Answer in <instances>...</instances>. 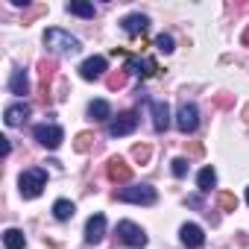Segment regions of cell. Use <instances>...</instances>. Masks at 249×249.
I'll list each match as a JSON object with an SVG mask.
<instances>
[{
  "label": "cell",
  "instance_id": "obj_19",
  "mask_svg": "<svg viewBox=\"0 0 249 249\" xmlns=\"http://www.w3.org/2000/svg\"><path fill=\"white\" fill-rule=\"evenodd\" d=\"M73 214H76V205L71 199H56L53 202V217L56 220H71Z\"/></svg>",
  "mask_w": 249,
  "mask_h": 249
},
{
  "label": "cell",
  "instance_id": "obj_30",
  "mask_svg": "<svg viewBox=\"0 0 249 249\" xmlns=\"http://www.w3.org/2000/svg\"><path fill=\"white\" fill-rule=\"evenodd\" d=\"M44 12H47V6H33V9H30V12L24 15V24H30L33 18H38V15H44Z\"/></svg>",
  "mask_w": 249,
  "mask_h": 249
},
{
  "label": "cell",
  "instance_id": "obj_1",
  "mask_svg": "<svg viewBox=\"0 0 249 249\" xmlns=\"http://www.w3.org/2000/svg\"><path fill=\"white\" fill-rule=\"evenodd\" d=\"M44 44H47L50 53H79V50H82L79 38H73L71 33H65V30H59V27H50V30L44 33Z\"/></svg>",
  "mask_w": 249,
  "mask_h": 249
},
{
  "label": "cell",
  "instance_id": "obj_5",
  "mask_svg": "<svg viewBox=\"0 0 249 249\" xmlns=\"http://www.w3.org/2000/svg\"><path fill=\"white\" fill-rule=\"evenodd\" d=\"M33 135H36V141H38L41 147H47V150H56V147L65 141V132H62V126H56V123H38V126L33 129Z\"/></svg>",
  "mask_w": 249,
  "mask_h": 249
},
{
  "label": "cell",
  "instance_id": "obj_11",
  "mask_svg": "<svg viewBox=\"0 0 249 249\" xmlns=\"http://www.w3.org/2000/svg\"><path fill=\"white\" fill-rule=\"evenodd\" d=\"M103 73H106V59H103V56H91V59H85V62L79 65V76L88 79V82L100 79Z\"/></svg>",
  "mask_w": 249,
  "mask_h": 249
},
{
  "label": "cell",
  "instance_id": "obj_4",
  "mask_svg": "<svg viewBox=\"0 0 249 249\" xmlns=\"http://www.w3.org/2000/svg\"><path fill=\"white\" fill-rule=\"evenodd\" d=\"M117 237H120V243H126V246H132V249L147 246V231H144L141 226H135L132 220H120V223H117Z\"/></svg>",
  "mask_w": 249,
  "mask_h": 249
},
{
  "label": "cell",
  "instance_id": "obj_23",
  "mask_svg": "<svg viewBox=\"0 0 249 249\" xmlns=\"http://www.w3.org/2000/svg\"><path fill=\"white\" fill-rule=\"evenodd\" d=\"M88 114H91L94 120H108V114H111V106H108L106 100H94V103L88 106Z\"/></svg>",
  "mask_w": 249,
  "mask_h": 249
},
{
  "label": "cell",
  "instance_id": "obj_22",
  "mask_svg": "<svg viewBox=\"0 0 249 249\" xmlns=\"http://www.w3.org/2000/svg\"><path fill=\"white\" fill-rule=\"evenodd\" d=\"M126 79H129V71L123 68V71H114V73H108V76H106V85H108V91H120L123 85H126Z\"/></svg>",
  "mask_w": 249,
  "mask_h": 249
},
{
  "label": "cell",
  "instance_id": "obj_15",
  "mask_svg": "<svg viewBox=\"0 0 249 249\" xmlns=\"http://www.w3.org/2000/svg\"><path fill=\"white\" fill-rule=\"evenodd\" d=\"M120 27H123V33H126V36H141V33H147L150 18L147 15H126Z\"/></svg>",
  "mask_w": 249,
  "mask_h": 249
},
{
  "label": "cell",
  "instance_id": "obj_3",
  "mask_svg": "<svg viewBox=\"0 0 249 249\" xmlns=\"http://www.w3.org/2000/svg\"><path fill=\"white\" fill-rule=\"evenodd\" d=\"M18 185H21V196H24V199H36V196L44 191V185H47V173H44L41 167L24 170L21 179H18Z\"/></svg>",
  "mask_w": 249,
  "mask_h": 249
},
{
  "label": "cell",
  "instance_id": "obj_2",
  "mask_svg": "<svg viewBox=\"0 0 249 249\" xmlns=\"http://www.w3.org/2000/svg\"><path fill=\"white\" fill-rule=\"evenodd\" d=\"M114 199H120V202H135V205H153L159 199V194H156L153 185H132V188L114 191Z\"/></svg>",
  "mask_w": 249,
  "mask_h": 249
},
{
  "label": "cell",
  "instance_id": "obj_27",
  "mask_svg": "<svg viewBox=\"0 0 249 249\" xmlns=\"http://www.w3.org/2000/svg\"><path fill=\"white\" fill-rule=\"evenodd\" d=\"M170 170H173L176 179H182V176L188 173V159H173V161H170Z\"/></svg>",
  "mask_w": 249,
  "mask_h": 249
},
{
  "label": "cell",
  "instance_id": "obj_33",
  "mask_svg": "<svg viewBox=\"0 0 249 249\" xmlns=\"http://www.w3.org/2000/svg\"><path fill=\"white\" fill-rule=\"evenodd\" d=\"M243 123H246V126H249V103L243 106Z\"/></svg>",
  "mask_w": 249,
  "mask_h": 249
},
{
  "label": "cell",
  "instance_id": "obj_34",
  "mask_svg": "<svg viewBox=\"0 0 249 249\" xmlns=\"http://www.w3.org/2000/svg\"><path fill=\"white\" fill-rule=\"evenodd\" d=\"M240 41H243V44H246V47H249V27H246V30H243V36H240Z\"/></svg>",
  "mask_w": 249,
  "mask_h": 249
},
{
  "label": "cell",
  "instance_id": "obj_16",
  "mask_svg": "<svg viewBox=\"0 0 249 249\" xmlns=\"http://www.w3.org/2000/svg\"><path fill=\"white\" fill-rule=\"evenodd\" d=\"M9 91L18 94V97L30 94V76H27L24 68H15V71H12V76H9Z\"/></svg>",
  "mask_w": 249,
  "mask_h": 249
},
{
  "label": "cell",
  "instance_id": "obj_17",
  "mask_svg": "<svg viewBox=\"0 0 249 249\" xmlns=\"http://www.w3.org/2000/svg\"><path fill=\"white\" fill-rule=\"evenodd\" d=\"M27 114H30V103H15L3 111V120H6V126H18L21 120H27Z\"/></svg>",
  "mask_w": 249,
  "mask_h": 249
},
{
  "label": "cell",
  "instance_id": "obj_18",
  "mask_svg": "<svg viewBox=\"0 0 249 249\" xmlns=\"http://www.w3.org/2000/svg\"><path fill=\"white\" fill-rule=\"evenodd\" d=\"M3 246H6V249H24V246H27L24 231H21V229H6V231H3Z\"/></svg>",
  "mask_w": 249,
  "mask_h": 249
},
{
  "label": "cell",
  "instance_id": "obj_9",
  "mask_svg": "<svg viewBox=\"0 0 249 249\" xmlns=\"http://www.w3.org/2000/svg\"><path fill=\"white\" fill-rule=\"evenodd\" d=\"M150 111H153V129L164 132L170 126V106L164 100H150Z\"/></svg>",
  "mask_w": 249,
  "mask_h": 249
},
{
  "label": "cell",
  "instance_id": "obj_13",
  "mask_svg": "<svg viewBox=\"0 0 249 249\" xmlns=\"http://www.w3.org/2000/svg\"><path fill=\"white\" fill-rule=\"evenodd\" d=\"M103 234H106V217L103 214H94L88 223H85V243H100L103 240Z\"/></svg>",
  "mask_w": 249,
  "mask_h": 249
},
{
  "label": "cell",
  "instance_id": "obj_7",
  "mask_svg": "<svg viewBox=\"0 0 249 249\" xmlns=\"http://www.w3.org/2000/svg\"><path fill=\"white\" fill-rule=\"evenodd\" d=\"M176 126L188 135V132H194L196 126H199V108L194 106V103H182L179 106V114H176Z\"/></svg>",
  "mask_w": 249,
  "mask_h": 249
},
{
  "label": "cell",
  "instance_id": "obj_31",
  "mask_svg": "<svg viewBox=\"0 0 249 249\" xmlns=\"http://www.w3.org/2000/svg\"><path fill=\"white\" fill-rule=\"evenodd\" d=\"M0 153L9 156V138H0Z\"/></svg>",
  "mask_w": 249,
  "mask_h": 249
},
{
  "label": "cell",
  "instance_id": "obj_35",
  "mask_svg": "<svg viewBox=\"0 0 249 249\" xmlns=\"http://www.w3.org/2000/svg\"><path fill=\"white\" fill-rule=\"evenodd\" d=\"M246 202H249V188H246Z\"/></svg>",
  "mask_w": 249,
  "mask_h": 249
},
{
  "label": "cell",
  "instance_id": "obj_32",
  "mask_svg": "<svg viewBox=\"0 0 249 249\" xmlns=\"http://www.w3.org/2000/svg\"><path fill=\"white\" fill-rule=\"evenodd\" d=\"M191 156H202V144H191Z\"/></svg>",
  "mask_w": 249,
  "mask_h": 249
},
{
  "label": "cell",
  "instance_id": "obj_21",
  "mask_svg": "<svg viewBox=\"0 0 249 249\" xmlns=\"http://www.w3.org/2000/svg\"><path fill=\"white\" fill-rule=\"evenodd\" d=\"M196 185H199V191H211L217 185V170L214 167H202L199 176H196Z\"/></svg>",
  "mask_w": 249,
  "mask_h": 249
},
{
  "label": "cell",
  "instance_id": "obj_28",
  "mask_svg": "<svg viewBox=\"0 0 249 249\" xmlns=\"http://www.w3.org/2000/svg\"><path fill=\"white\" fill-rule=\"evenodd\" d=\"M220 208L223 211H237V196L234 194H220Z\"/></svg>",
  "mask_w": 249,
  "mask_h": 249
},
{
  "label": "cell",
  "instance_id": "obj_26",
  "mask_svg": "<svg viewBox=\"0 0 249 249\" xmlns=\"http://www.w3.org/2000/svg\"><path fill=\"white\" fill-rule=\"evenodd\" d=\"M132 159H135L138 164H147V161H150V147H147V144H135V147H132Z\"/></svg>",
  "mask_w": 249,
  "mask_h": 249
},
{
  "label": "cell",
  "instance_id": "obj_29",
  "mask_svg": "<svg viewBox=\"0 0 249 249\" xmlns=\"http://www.w3.org/2000/svg\"><path fill=\"white\" fill-rule=\"evenodd\" d=\"M214 106L217 108H231L234 106V94H214Z\"/></svg>",
  "mask_w": 249,
  "mask_h": 249
},
{
  "label": "cell",
  "instance_id": "obj_6",
  "mask_svg": "<svg viewBox=\"0 0 249 249\" xmlns=\"http://www.w3.org/2000/svg\"><path fill=\"white\" fill-rule=\"evenodd\" d=\"M138 126V114L135 111H120L111 123H108V135L111 138H123V135H132Z\"/></svg>",
  "mask_w": 249,
  "mask_h": 249
},
{
  "label": "cell",
  "instance_id": "obj_14",
  "mask_svg": "<svg viewBox=\"0 0 249 249\" xmlns=\"http://www.w3.org/2000/svg\"><path fill=\"white\" fill-rule=\"evenodd\" d=\"M179 234H182V243H185L188 249H199V246L205 243V234H202V229H199L196 223H185Z\"/></svg>",
  "mask_w": 249,
  "mask_h": 249
},
{
  "label": "cell",
  "instance_id": "obj_20",
  "mask_svg": "<svg viewBox=\"0 0 249 249\" xmlns=\"http://www.w3.org/2000/svg\"><path fill=\"white\" fill-rule=\"evenodd\" d=\"M68 12L71 15H79V18H94V3H85V0H71L68 3Z\"/></svg>",
  "mask_w": 249,
  "mask_h": 249
},
{
  "label": "cell",
  "instance_id": "obj_24",
  "mask_svg": "<svg viewBox=\"0 0 249 249\" xmlns=\"http://www.w3.org/2000/svg\"><path fill=\"white\" fill-rule=\"evenodd\" d=\"M94 141H97V138H94V132H79V135H76V141H73V150H76V153H88Z\"/></svg>",
  "mask_w": 249,
  "mask_h": 249
},
{
  "label": "cell",
  "instance_id": "obj_25",
  "mask_svg": "<svg viewBox=\"0 0 249 249\" xmlns=\"http://www.w3.org/2000/svg\"><path fill=\"white\" fill-rule=\"evenodd\" d=\"M156 50H159V53H173V50H176L173 36H164V33H161V36L156 38Z\"/></svg>",
  "mask_w": 249,
  "mask_h": 249
},
{
  "label": "cell",
  "instance_id": "obj_10",
  "mask_svg": "<svg viewBox=\"0 0 249 249\" xmlns=\"http://www.w3.org/2000/svg\"><path fill=\"white\" fill-rule=\"evenodd\" d=\"M38 73H41V85H38L41 103H50V79L56 76V62L53 59H41L38 62Z\"/></svg>",
  "mask_w": 249,
  "mask_h": 249
},
{
  "label": "cell",
  "instance_id": "obj_8",
  "mask_svg": "<svg viewBox=\"0 0 249 249\" xmlns=\"http://www.w3.org/2000/svg\"><path fill=\"white\" fill-rule=\"evenodd\" d=\"M106 176H108L114 185H126V182H132V167L123 161L120 156H114V159H108V164H106Z\"/></svg>",
  "mask_w": 249,
  "mask_h": 249
},
{
  "label": "cell",
  "instance_id": "obj_12",
  "mask_svg": "<svg viewBox=\"0 0 249 249\" xmlns=\"http://www.w3.org/2000/svg\"><path fill=\"white\" fill-rule=\"evenodd\" d=\"M126 71L138 73L141 79H150V76L159 71V65H156V59H138V56H129V62H126Z\"/></svg>",
  "mask_w": 249,
  "mask_h": 249
}]
</instances>
